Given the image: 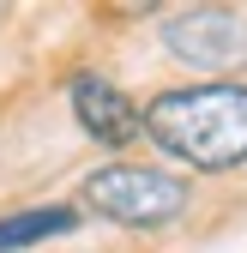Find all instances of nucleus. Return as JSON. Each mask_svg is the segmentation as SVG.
I'll list each match as a JSON object with an SVG mask.
<instances>
[{"label": "nucleus", "mask_w": 247, "mask_h": 253, "mask_svg": "<svg viewBox=\"0 0 247 253\" xmlns=\"http://www.w3.org/2000/svg\"><path fill=\"white\" fill-rule=\"evenodd\" d=\"M84 205L127 229H163L187 211V181L169 169H139V163H109L84 175Z\"/></svg>", "instance_id": "obj_2"}, {"label": "nucleus", "mask_w": 247, "mask_h": 253, "mask_svg": "<svg viewBox=\"0 0 247 253\" xmlns=\"http://www.w3.org/2000/svg\"><path fill=\"white\" fill-rule=\"evenodd\" d=\"M79 223V211L73 205H37V211H12V217H0V253H12V247H37L48 235H67Z\"/></svg>", "instance_id": "obj_5"}, {"label": "nucleus", "mask_w": 247, "mask_h": 253, "mask_svg": "<svg viewBox=\"0 0 247 253\" xmlns=\"http://www.w3.org/2000/svg\"><path fill=\"white\" fill-rule=\"evenodd\" d=\"M163 42L187 67H241L247 60V12L229 6H187L163 18Z\"/></svg>", "instance_id": "obj_3"}, {"label": "nucleus", "mask_w": 247, "mask_h": 253, "mask_svg": "<svg viewBox=\"0 0 247 253\" xmlns=\"http://www.w3.org/2000/svg\"><path fill=\"white\" fill-rule=\"evenodd\" d=\"M145 133L175 163L193 169H241L247 163V84H187L163 90L145 109Z\"/></svg>", "instance_id": "obj_1"}, {"label": "nucleus", "mask_w": 247, "mask_h": 253, "mask_svg": "<svg viewBox=\"0 0 247 253\" xmlns=\"http://www.w3.org/2000/svg\"><path fill=\"white\" fill-rule=\"evenodd\" d=\"M73 115L90 139H103V145H127L145 133V115L127 103V90L109 84L103 73H79L73 79Z\"/></svg>", "instance_id": "obj_4"}]
</instances>
